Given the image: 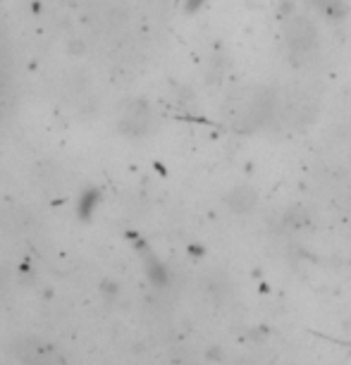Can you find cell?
<instances>
[{"label":"cell","mask_w":351,"mask_h":365,"mask_svg":"<svg viewBox=\"0 0 351 365\" xmlns=\"http://www.w3.org/2000/svg\"><path fill=\"white\" fill-rule=\"evenodd\" d=\"M304 3L325 17H344L347 15V5H344L342 0H304Z\"/></svg>","instance_id":"obj_4"},{"label":"cell","mask_w":351,"mask_h":365,"mask_svg":"<svg viewBox=\"0 0 351 365\" xmlns=\"http://www.w3.org/2000/svg\"><path fill=\"white\" fill-rule=\"evenodd\" d=\"M275 110H278V93L270 86L244 84L227 96L225 122L234 132L251 134L273 120Z\"/></svg>","instance_id":"obj_1"},{"label":"cell","mask_w":351,"mask_h":365,"mask_svg":"<svg viewBox=\"0 0 351 365\" xmlns=\"http://www.w3.org/2000/svg\"><path fill=\"white\" fill-rule=\"evenodd\" d=\"M282 41L287 46L289 58L297 60V63H304L318 48L320 36L315 24L306 15H289L285 24H282Z\"/></svg>","instance_id":"obj_2"},{"label":"cell","mask_w":351,"mask_h":365,"mask_svg":"<svg viewBox=\"0 0 351 365\" xmlns=\"http://www.w3.org/2000/svg\"><path fill=\"white\" fill-rule=\"evenodd\" d=\"M256 201H258V194L253 191L251 187H237L230 191V196H227V205L237 212V215H246V212H251L256 208Z\"/></svg>","instance_id":"obj_3"}]
</instances>
